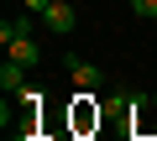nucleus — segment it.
Listing matches in <instances>:
<instances>
[{
  "mask_svg": "<svg viewBox=\"0 0 157 141\" xmlns=\"http://www.w3.org/2000/svg\"><path fill=\"white\" fill-rule=\"evenodd\" d=\"M37 21H42V26H47L52 37H68V32L78 26V6H68V0H52V6H47V11L37 16Z\"/></svg>",
  "mask_w": 157,
  "mask_h": 141,
  "instance_id": "nucleus-1",
  "label": "nucleus"
},
{
  "mask_svg": "<svg viewBox=\"0 0 157 141\" xmlns=\"http://www.w3.org/2000/svg\"><path fill=\"white\" fill-rule=\"evenodd\" d=\"M63 68H68V79H73L78 89H89V94L105 84V73H100V68H94L89 58H73V52H68V63H63Z\"/></svg>",
  "mask_w": 157,
  "mask_h": 141,
  "instance_id": "nucleus-2",
  "label": "nucleus"
},
{
  "mask_svg": "<svg viewBox=\"0 0 157 141\" xmlns=\"http://www.w3.org/2000/svg\"><path fill=\"white\" fill-rule=\"evenodd\" d=\"M6 58L21 63V68H37V63H42V42H37V37H16V42L6 47Z\"/></svg>",
  "mask_w": 157,
  "mask_h": 141,
  "instance_id": "nucleus-3",
  "label": "nucleus"
},
{
  "mask_svg": "<svg viewBox=\"0 0 157 141\" xmlns=\"http://www.w3.org/2000/svg\"><path fill=\"white\" fill-rule=\"evenodd\" d=\"M73 125H78V131L100 125V110H94V94H89V89H78V99H73Z\"/></svg>",
  "mask_w": 157,
  "mask_h": 141,
  "instance_id": "nucleus-4",
  "label": "nucleus"
},
{
  "mask_svg": "<svg viewBox=\"0 0 157 141\" xmlns=\"http://www.w3.org/2000/svg\"><path fill=\"white\" fill-rule=\"evenodd\" d=\"M26 73H32V68H21V63H0V89H6V94H21L26 89Z\"/></svg>",
  "mask_w": 157,
  "mask_h": 141,
  "instance_id": "nucleus-5",
  "label": "nucleus"
},
{
  "mask_svg": "<svg viewBox=\"0 0 157 141\" xmlns=\"http://www.w3.org/2000/svg\"><path fill=\"white\" fill-rule=\"evenodd\" d=\"M32 32H37L32 16H11V21H0V42H6V47H11L16 37H32Z\"/></svg>",
  "mask_w": 157,
  "mask_h": 141,
  "instance_id": "nucleus-6",
  "label": "nucleus"
},
{
  "mask_svg": "<svg viewBox=\"0 0 157 141\" xmlns=\"http://www.w3.org/2000/svg\"><path fill=\"white\" fill-rule=\"evenodd\" d=\"M131 11L147 16V21H157V0H131Z\"/></svg>",
  "mask_w": 157,
  "mask_h": 141,
  "instance_id": "nucleus-7",
  "label": "nucleus"
},
{
  "mask_svg": "<svg viewBox=\"0 0 157 141\" xmlns=\"http://www.w3.org/2000/svg\"><path fill=\"white\" fill-rule=\"evenodd\" d=\"M21 6H26V11H32V16H42V11H47V6H52V0H21Z\"/></svg>",
  "mask_w": 157,
  "mask_h": 141,
  "instance_id": "nucleus-8",
  "label": "nucleus"
},
{
  "mask_svg": "<svg viewBox=\"0 0 157 141\" xmlns=\"http://www.w3.org/2000/svg\"><path fill=\"white\" fill-rule=\"evenodd\" d=\"M131 141H157V136H136V131H131Z\"/></svg>",
  "mask_w": 157,
  "mask_h": 141,
  "instance_id": "nucleus-9",
  "label": "nucleus"
}]
</instances>
